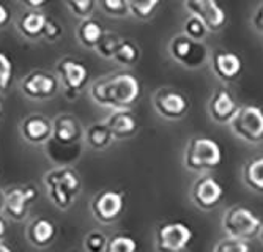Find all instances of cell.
I'll list each match as a JSON object with an SVG mask.
<instances>
[{
  "mask_svg": "<svg viewBox=\"0 0 263 252\" xmlns=\"http://www.w3.org/2000/svg\"><path fill=\"white\" fill-rule=\"evenodd\" d=\"M140 82L129 73H115L97 79L90 85L91 100L101 107L110 110H125L140 96Z\"/></svg>",
  "mask_w": 263,
  "mask_h": 252,
  "instance_id": "6da1fadb",
  "label": "cell"
},
{
  "mask_svg": "<svg viewBox=\"0 0 263 252\" xmlns=\"http://www.w3.org/2000/svg\"><path fill=\"white\" fill-rule=\"evenodd\" d=\"M43 183L51 203L60 211L73 207L82 191V178L73 166H55L44 173Z\"/></svg>",
  "mask_w": 263,
  "mask_h": 252,
  "instance_id": "7a4b0ae2",
  "label": "cell"
},
{
  "mask_svg": "<svg viewBox=\"0 0 263 252\" xmlns=\"http://www.w3.org/2000/svg\"><path fill=\"white\" fill-rule=\"evenodd\" d=\"M183 164L187 170L196 173L216 170L222 164V148L211 137L196 135L184 147Z\"/></svg>",
  "mask_w": 263,
  "mask_h": 252,
  "instance_id": "3957f363",
  "label": "cell"
},
{
  "mask_svg": "<svg viewBox=\"0 0 263 252\" xmlns=\"http://www.w3.org/2000/svg\"><path fill=\"white\" fill-rule=\"evenodd\" d=\"M263 221L243 205H233L222 215V228L226 237L251 241L260 235Z\"/></svg>",
  "mask_w": 263,
  "mask_h": 252,
  "instance_id": "277c9868",
  "label": "cell"
},
{
  "mask_svg": "<svg viewBox=\"0 0 263 252\" xmlns=\"http://www.w3.org/2000/svg\"><path fill=\"white\" fill-rule=\"evenodd\" d=\"M229 126L235 137L246 144L263 142V109L254 104L240 106Z\"/></svg>",
  "mask_w": 263,
  "mask_h": 252,
  "instance_id": "5b68a950",
  "label": "cell"
},
{
  "mask_svg": "<svg viewBox=\"0 0 263 252\" xmlns=\"http://www.w3.org/2000/svg\"><path fill=\"white\" fill-rule=\"evenodd\" d=\"M169 54L174 62H177L183 68H187V70L202 68L210 59L206 44L203 41L191 40L184 33L172 36L169 43Z\"/></svg>",
  "mask_w": 263,
  "mask_h": 252,
  "instance_id": "8992f818",
  "label": "cell"
},
{
  "mask_svg": "<svg viewBox=\"0 0 263 252\" xmlns=\"http://www.w3.org/2000/svg\"><path fill=\"white\" fill-rule=\"evenodd\" d=\"M155 240L158 252H186L194 240V232L181 221H169L156 227Z\"/></svg>",
  "mask_w": 263,
  "mask_h": 252,
  "instance_id": "52a82bcc",
  "label": "cell"
},
{
  "mask_svg": "<svg viewBox=\"0 0 263 252\" xmlns=\"http://www.w3.org/2000/svg\"><path fill=\"white\" fill-rule=\"evenodd\" d=\"M153 107L165 120H181L186 113L189 112V100L187 96L180 90L171 88V87H162L158 88L153 95Z\"/></svg>",
  "mask_w": 263,
  "mask_h": 252,
  "instance_id": "ba28073f",
  "label": "cell"
},
{
  "mask_svg": "<svg viewBox=\"0 0 263 252\" xmlns=\"http://www.w3.org/2000/svg\"><path fill=\"white\" fill-rule=\"evenodd\" d=\"M5 213L10 219L21 222L27 218L30 207L40 197V191L33 185H14L5 191Z\"/></svg>",
  "mask_w": 263,
  "mask_h": 252,
  "instance_id": "9c48e42d",
  "label": "cell"
},
{
  "mask_svg": "<svg viewBox=\"0 0 263 252\" xmlns=\"http://www.w3.org/2000/svg\"><path fill=\"white\" fill-rule=\"evenodd\" d=\"M59 88V77L43 70H35L21 81L22 93L35 101H46L49 98H54Z\"/></svg>",
  "mask_w": 263,
  "mask_h": 252,
  "instance_id": "30bf717a",
  "label": "cell"
},
{
  "mask_svg": "<svg viewBox=\"0 0 263 252\" xmlns=\"http://www.w3.org/2000/svg\"><path fill=\"white\" fill-rule=\"evenodd\" d=\"M125 211V194L120 191H101L91 200V213L101 224H114Z\"/></svg>",
  "mask_w": 263,
  "mask_h": 252,
  "instance_id": "8fae6325",
  "label": "cell"
},
{
  "mask_svg": "<svg viewBox=\"0 0 263 252\" xmlns=\"http://www.w3.org/2000/svg\"><path fill=\"white\" fill-rule=\"evenodd\" d=\"M57 77L66 93L76 96L87 85L88 70L82 62L71 57H65L57 62Z\"/></svg>",
  "mask_w": 263,
  "mask_h": 252,
  "instance_id": "7c38bea8",
  "label": "cell"
},
{
  "mask_svg": "<svg viewBox=\"0 0 263 252\" xmlns=\"http://www.w3.org/2000/svg\"><path fill=\"white\" fill-rule=\"evenodd\" d=\"M184 8L189 16L200 19L210 32H218L226 24V11L218 0H184Z\"/></svg>",
  "mask_w": 263,
  "mask_h": 252,
  "instance_id": "4fadbf2b",
  "label": "cell"
},
{
  "mask_svg": "<svg viewBox=\"0 0 263 252\" xmlns=\"http://www.w3.org/2000/svg\"><path fill=\"white\" fill-rule=\"evenodd\" d=\"M191 197L196 207L210 211L214 210L224 199V188L213 175H202L193 186Z\"/></svg>",
  "mask_w": 263,
  "mask_h": 252,
  "instance_id": "5bb4252c",
  "label": "cell"
},
{
  "mask_svg": "<svg viewBox=\"0 0 263 252\" xmlns=\"http://www.w3.org/2000/svg\"><path fill=\"white\" fill-rule=\"evenodd\" d=\"M85 129L81 122L71 113H59L52 120V142L63 147L79 145L84 139Z\"/></svg>",
  "mask_w": 263,
  "mask_h": 252,
  "instance_id": "9a60e30c",
  "label": "cell"
},
{
  "mask_svg": "<svg viewBox=\"0 0 263 252\" xmlns=\"http://www.w3.org/2000/svg\"><path fill=\"white\" fill-rule=\"evenodd\" d=\"M19 132L30 145H46L52 139V120L43 113H30L21 120Z\"/></svg>",
  "mask_w": 263,
  "mask_h": 252,
  "instance_id": "2e32d148",
  "label": "cell"
},
{
  "mask_svg": "<svg viewBox=\"0 0 263 252\" xmlns=\"http://www.w3.org/2000/svg\"><path fill=\"white\" fill-rule=\"evenodd\" d=\"M240 104L236 103L230 90L226 87H219L213 91L208 100V113L213 122L219 125H230L233 117L236 115Z\"/></svg>",
  "mask_w": 263,
  "mask_h": 252,
  "instance_id": "e0dca14e",
  "label": "cell"
},
{
  "mask_svg": "<svg viewBox=\"0 0 263 252\" xmlns=\"http://www.w3.org/2000/svg\"><path fill=\"white\" fill-rule=\"evenodd\" d=\"M210 63L213 74L226 84L236 81L243 73L241 57L232 51L216 49L210 57Z\"/></svg>",
  "mask_w": 263,
  "mask_h": 252,
  "instance_id": "ac0fdd59",
  "label": "cell"
},
{
  "mask_svg": "<svg viewBox=\"0 0 263 252\" xmlns=\"http://www.w3.org/2000/svg\"><path fill=\"white\" fill-rule=\"evenodd\" d=\"M57 238V225L47 218H35L27 227V241L38 249H46L54 244Z\"/></svg>",
  "mask_w": 263,
  "mask_h": 252,
  "instance_id": "d6986e66",
  "label": "cell"
},
{
  "mask_svg": "<svg viewBox=\"0 0 263 252\" xmlns=\"http://www.w3.org/2000/svg\"><path fill=\"white\" fill-rule=\"evenodd\" d=\"M106 125L109 126L115 141L129 139V137H133L139 129L137 119L134 117V113L129 109L112 110L110 115L106 120Z\"/></svg>",
  "mask_w": 263,
  "mask_h": 252,
  "instance_id": "ffe728a7",
  "label": "cell"
},
{
  "mask_svg": "<svg viewBox=\"0 0 263 252\" xmlns=\"http://www.w3.org/2000/svg\"><path fill=\"white\" fill-rule=\"evenodd\" d=\"M47 16L40 13L38 10H32L24 13L19 19H17V30L22 36H26L29 40H38L43 36V30L46 26Z\"/></svg>",
  "mask_w": 263,
  "mask_h": 252,
  "instance_id": "44dd1931",
  "label": "cell"
},
{
  "mask_svg": "<svg viewBox=\"0 0 263 252\" xmlns=\"http://www.w3.org/2000/svg\"><path fill=\"white\" fill-rule=\"evenodd\" d=\"M84 139L87 142V145L93 150H106L114 144V135L109 129V126L106 125V122H98L93 123L85 129Z\"/></svg>",
  "mask_w": 263,
  "mask_h": 252,
  "instance_id": "7402d4cb",
  "label": "cell"
},
{
  "mask_svg": "<svg viewBox=\"0 0 263 252\" xmlns=\"http://www.w3.org/2000/svg\"><path fill=\"white\" fill-rule=\"evenodd\" d=\"M103 35H104V29L101 26V22H98L97 19L88 17L81 21V24L78 27V40L84 48L95 49L100 40L103 38Z\"/></svg>",
  "mask_w": 263,
  "mask_h": 252,
  "instance_id": "603a6c76",
  "label": "cell"
},
{
  "mask_svg": "<svg viewBox=\"0 0 263 252\" xmlns=\"http://www.w3.org/2000/svg\"><path fill=\"white\" fill-rule=\"evenodd\" d=\"M245 185L258 194H263V156L251 159L243 167Z\"/></svg>",
  "mask_w": 263,
  "mask_h": 252,
  "instance_id": "cb8c5ba5",
  "label": "cell"
},
{
  "mask_svg": "<svg viewBox=\"0 0 263 252\" xmlns=\"http://www.w3.org/2000/svg\"><path fill=\"white\" fill-rule=\"evenodd\" d=\"M140 59L139 46L129 40H123L114 55V62L122 66H134Z\"/></svg>",
  "mask_w": 263,
  "mask_h": 252,
  "instance_id": "d4e9b609",
  "label": "cell"
},
{
  "mask_svg": "<svg viewBox=\"0 0 263 252\" xmlns=\"http://www.w3.org/2000/svg\"><path fill=\"white\" fill-rule=\"evenodd\" d=\"M129 14L137 19L147 21L155 16L158 8L161 7V0H126Z\"/></svg>",
  "mask_w": 263,
  "mask_h": 252,
  "instance_id": "484cf974",
  "label": "cell"
},
{
  "mask_svg": "<svg viewBox=\"0 0 263 252\" xmlns=\"http://www.w3.org/2000/svg\"><path fill=\"white\" fill-rule=\"evenodd\" d=\"M122 38L118 36L117 33H112V32H104L103 38L100 40V43L97 44V48H95V51H97V54L106 60H114V55L118 49V46L122 44Z\"/></svg>",
  "mask_w": 263,
  "mask_h": 252,
  "instance_id": "4316f807",
  "label": "cell"
},
{
  "mask_svg": "<svg viewBox=\"0 0 263 252\" xmlns=\"http://www.w3.org/2000/svg\"><path fill=\"white\" fill-rule=\"evenodd\" d=\"M183 33L196 41H203L206 38V35L210 33V30L206 29V26L203 22L194 16H187L183 22Z\"/></svg>",
  "mask_w": 263,
  "mask_h": 252,
  "instance_id": "83f0119b",
  "label": "cell"
},
{
  "mask_svg": "<svg viewBox=\"0 0 263 252\" xmlns=\"http://www.w3.org/2000/svg\"><path fill=\"white\" fill-rule=\"evenodd\" d=\"M137 241L129 235H114L107 241L106 252H137Z\"/></svg>",
  "mask_w": 263,
  "mask_h": 252,
  "instance_id": "f1b7e54d",
  "label": "cell"
},
{
  "mask_svg": "<svg viewBox=\"0 0 263 252\" xmlns=\"http://www.w3.org/2000/svg\"><path fill=\"white\" fill-rule=\"evenodd\" d=\"M109 238L100 230H90L84 237V252H106Z\"/></svg>",
  "mask_w": 263,
  "mask_h": 252,
  "instance_id": "f546056e",
  "label": "cell"
},
{
  "mask_svg": "<svg viewBox=\"0 0 263 252\" xmlns=\"http://www.w3.org/2000/svg\"><path fill=\"white\" fill-rule=\"evenodd\" d=\"M211 252H252V250L249 241L226 237L216 243V246L213 247Z\"/></svg>",
  "mask_w": 263,
  "mask_h": 252,
  "instance_id": "4dcf8cb0",
  "label": "cell"
},
{
  "mask_svg": "<svg viewBox=\"0 0 263 252\" xmlns=\"http://www.w3.org/2000/svg\"><path fill=\"white\" fill-rule=\"evenodd\" d=\"M13 73L14 68L11 59L5 52H0V93H5L10 88L13 82Z\"/></svg>",
  "mask_w": 263,
  "mask_h": 252,
  "instance_id": "1f68e13d",
  "label": "cell"
},
{
  "mask_svg": "<svg viewBox=\"0 0 263 252\" xmlns=\"http://www.w3.org/2000/svg\"><path fill=\"white\" fill-rule=\"evenodd\" d=\"M100 8L104 14L112 17H126L129 14V8L126 0H98Z\"/></svg>",
  "mask_w": 263,
  "mask_h": 252,
  "instance_id": "d6a6232c",
  "label": "cell"
},
{
  "mask_svg": "<svg viewBox=\"0 0 263 252\" xmlns=\"http://www.w3.org/2000/svg\"><path fill=\"white\" fill-rule=\"evenodd\" d=\"M65 4L74 16L81 19H88L93 14L97 0H65Z\"/></svg>",
  "mask_w": 263,
  "mask_h": 252,
  "instance_id": "836d02e7",
  "label": "cell"
},
{
  "mask_svg": "<svg viewBox=\"0 0 263 252\" xmlns=\"http://www.w3.org/2000/svg\"><path fill=\"white\" fill-rule=\"evenodd\" d=\"M62 33H63V29H62V26L59 24V22L51 19V17H47L41 38H44L46 41L54 43V41H57L62 36Z\"/></svg>",
  "mask_w": 263,
  "mask_h": 252,
  "instance_id": "e575fe53",
  "label": "cell"
},
{
  "mask_svg": "<svg viewBox=\"0 0 263 252\" xmlns=\"http://www.w3.org/2000/svg\"><path fill=\"white\" fill-rule=\"evenodd\" d=\"M251 24H252V27H254L255 32L263 33V2L254 11L252 17H251Z\"/></svg>",
  "mask_w": 263,
  "mask_h": 252,
  "instance_id": "d590c367",
  "label": "cell"
},
{
  "mask_svg": "<svg viewBox=\"0 0 263 252\" xmlns=\"http://www.w3.org/2000/svg\"><path fill=\"white\" fill-rule=\"evenodd\" d=\"M8 22H10V11L4 4H0V29H4Z\"/></svg>",
  "mask_w": 263,
  "mask_h": 252,
  "instance_id": "8d00e7d4",
  "label": "cell"
},
{
  "mask_svg": "<svg viewBox=\"0 0 263 252\" xmlns=\"http://www.w3.org/2000/svg\"><path fill=\"white\" fill-rule=\"evenodd\" d=\"M21 2L24 4V5H27V7H30L32 10H38V8H41V7H44L49 0H21Z\"/></svg>",
  "mask_w": 263,
  "mask_h": 252,
  "instance_id": "74e56055",
  "label": "cell"
},
{
  "mask_svg": "<svg viewBox=\"0 0 263 252\" xmlns=\"http://www.w3.org/2000/svg\"><path fill=\"white\" fill-rule=\"evenodd\" d=\"M7 232H8V222H7V219L2 215H0V241L5 240Z\"/></svg>",
  "mask_w": 263,
  "mask_h": 252,
  "instance_id": "f35d334b",
  "label": "cell"
},
{
  "mask_svg": "<svg viewBox=\"0 0 263 252\" xmlns=\"http://www.w3.org/2000/svg\"><path fill=\"white\" fill-rule=\"evenodd\" d=\"M5 210V192L0 189V215Z\"/></svg>",
  "mask_w": 263,
  "mask_h": 252,
  "instance_id": "ab89813d",
  "label": "cell"
},
{
  "mask_svg": "<svg viewBox=\"0 0 263 252\" xmlns=\"http://www.w3.org/2000/svg\"><path fill=\"white\" fill-rule=\"evenodd\" d=\"M0 252H14V249L11 246H8L7 243L0 241Z\"/></svg>",
  "mask_w": 263,
  "mask_h": 252,
  "instance_id": "60d3db41",
  "label": "cell"
},
{
  "mask_svg": "<svg viewBox=\"0 0 263 252\" xmlns=\"http://www.w3.org/2000/svg\"><path fill=\"white\" fill-rule=\"evenodd\" d=\"M2 110H4V104H2V98H0V117H2Z\"/></svg>",
  "mask_w": 263,
  "mask_h": 252,
  "instance_id": "b9f144b4",
  "label": "cell"
},
{
  "mask_svg": "<svg viewBox=\"0 0 263 252\" xmlns=\"http://www.w3.org/2000/svg\"><path fill=\"white\" fill-rule=\"evenodd\" d=\"M258 238L261 240V243H263V227H261V230H260V235H258Z\"/></svg>",
  "mask_w": 263,
  "mask_h": 252,
  "instance_id": "7bdbcfd3",
  "label": "cell"
},
{
  "mask_svg": "<svg viewBox=\"0 0 263 252\" xmlns=\"http://www.w3.org/2000/svg\"><path fill=\"white\" fill-rule=\"evenodd\" d=\"M71 252H79V250H71Z\"/></svg>",
  "mask_w": 263,
  "mask_h": 252,
  "instance_id": "ee69618b",
  "label": "cell"
}]
</instances>
